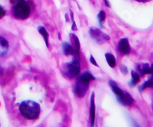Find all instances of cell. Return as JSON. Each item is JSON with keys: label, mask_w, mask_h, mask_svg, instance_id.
Segmentation results:
<instances>
[{"label": "cell", "mask_w": 153, "mask_h": 127, "mask_svg": "<svg viewBox=\"0 0 153 127\" xmlns=\"http://www.w3.org/2000/svg\"><path fill=\"white\" fill-rule=\"evenodd\" d=\"M95 78L89 71L84 72L80 76H78L76 81L74 85L73 91L75 95L78 98L84 97L88 90V86L90 82L94 80Z\"/></svg>", "instance_id": "1"}, {"label": "cell", "mask_w": 153, "mask_h": 127, "mask_svg": "<svg viewBox=\"0 0 153 127\" xmlns=\"http://www.w3.org/2000/svg\"><path fill=\"white\" fill-rule=\"evenodd\" d=\"M19 111L23 117L27 120H35L40 115L41 107L39 104L33 101H25L19 105Z\"/></svg>", "instance_id": "2"}, {"label": "cell", "mask_w": 153, "mask_h": 127, "mask_svg": "<svg viewBox=\"0 0 153 127\" xmlns=\"http://www.w3.org/2000/svg\"><path fill=\"white\" fill-rule=\"evenodd\" d=\"M80 72V56L79 54H73L72 61L65 63L62 66V73L68 78H74L78 76Z\"/></svg>", "instance_id": "3"}, {"label": "cell", "mask_w": 153, "mask_h": 127, "mask_svg": "<svg viewBox=\"0 0 153 127\" xmlns=\"http://www.w3.org/2000/svg\"><path fill=\"white\" fill-rule=\"evenodd\" d=\"M12 12L16 18L24 20L31 14V8L25 0H15L12 5Z\"/></svg>", "instance_id": "4"}, {"label": "cell", "mask_w": 153, "mask_h": 127, "mask_svg": "<svg viewBox=\"0 0 153 127\" xmlns=\"http://www.w3.org/2000/svg\"><path fill=\"white\" fill-rule=\"evenodd\" d=\"M109 85H110L113 92L117 96V101L120 104L123 106H129L133 103V98L131 97L130 94L129 93L125 92L120 88H119L118 85L114 81L110 80L109 82Z\"/></svg>", "instance_id": "5"}, {"label": "cell", "mask_w": 153, "mask_h": 127, "mask_svg": "<svg viewBox=\"0 0 153 127\" xmlns=\"http://www.w3.org/2000/svg\"><path fill=\"white\" fill-rule=\"evenodd\" d=\"M89 34L91 38L95 40L96 43L99 44H103L110 40V37L107 34L97 28H91L89 31Z\"/></svg>", "instance_id": "6"}, {"label": "cell", "mask_w": 153, "mask_h": 127, "mask_svg": "<svg viewBox=\"0 0 153 127\" xmlns=\"http://www.w3.org/2000/svg\"><path fill=\"white\" fill-rule=\"evenodd\" d=\"M10 49L9 41L7 38L0 34V59L7 56Z\"/></svg>", "instance_id": "7"}, {"label": "cell", "mask_w": 153, "mask_h": 127, "mask_svg": "<svg viewBox=\"0 0 153 127\" xmlns=\"http://www.w3.org/2000/svg\"><path fill=\"white\" fill-rule=\"evenodd\" d=\"M119 51L123 55H129L130 53L131 48L129 45V40L127 38H123L120 40L118 44Z\"/></svg>", "instance_id": "8"}, {"label": "cell", "mask_w": 153, "mask_h": 127, "mask_svg": "<svg viewBox=\"0 0 153 127\" xmlns=\"http://www.w3.org/2000/svg\"><path fill=\"white\" fill-rule=\"evenodd\" d=\"M152 71V65L149 66L148 63H141L137 66V72L139 75H144L146 74H151Z\"/></svg>", "instance_id": "9"}, {"label": "cell", "mask_w": 153, "mask_h": 127, "mask_svg": "<svg viewBox=\"0 0 153 127\" xmlns=\"http://www.w3.org/2000/svg\"><path fill=\"white\" fill-rule=\"evenodd\" d=\"M95 96L94 93L92 92L91 97V110H90V116H91V126H94V122H95Z\"/></svg>", "instance_id": "10"}, {"label": "cell", "mask_w": 153, "mask_h": 127, "mask_svg": "<svg viewBox=\"0 0 153 127\" xmlns=\"http://www.w3.org/2000/svg\"><path fill=\"white\" fill-rule=\"evenodd\" d=\"M62 49L64 54H65L67 56L68 55H73L75 53V50L74 49V47L68 42H63Z\"/></svg>", "instance_id": "11"}, {"label": "cell", "mask_w": 153, "mask_h": 127, "mask_svg": "<svg viewBox=\"0 0 153 127\" xmlns=\"http://www.w3.org/2000/svg\"><path fill=\"white\" fill-rule=\"evenodd\" d=\"M152 73L150 74V78H149L148 81H146V82L143 84L139 88V91H142L144 89H146V88H153V65H152Z\"/></svg>", "instance_id": "12"}, {"label": "cell", "mask_w": 153, "mask_h": 127, "mask_svg": "<svg viewBox=\"0 0 153 127\" xmlns=\"http://www.w3.org/2000/svg\"><path fill=\"white\" fill-rule=\"evenodd\" d=\"M105 57H106V62H107L108 65L111 67V68H114L116 65H117V61L115 59L114 56L110 53H107L105 54Z\"/></svg>", "instance_id": "13"}, {"label": "cell", "mask_w": 153, "mask_h": 127, "mask_svg": "<svg viewBox=\"0 0 153 127\" xmlns=\"http://www.w3.org/2000/svg\"><path fill=\"white\" fill-rule=\"evenodd\" d=\"M38 31L39 32V34L42 35V37H43L44 40L45 42V44L48 47V37H49V35L48 31H46V29L44 28L43 26H39L38 28Z\"/></svg>", "instance_id": "14"}, {"label": "cell", "mask_w": 153, "mask_h": 127, "mask_svg": "<svg viewBox=\"0 0 153 127\" xmlns=\"http://www.w3.org/2000/svg\"><path fill=\"white\" fill-rule=\"evenodd\" d=\"M131 75H132V79H131V81L129 82V85L133 87V86H136V84L139 82L140 78H139V73L135 71H132V72H131Z\"/></svg>", "instance_id": "15"}, {"label": "cell", "mask_w": 153, "mask_h": 127, "mask_svg": "<svg viewBox=\"0 0 153 127\" xmlns=\"http://www.w3.org/2000/svg\"><path fill=\"white\" fill-rule=\"evenodd\" d=\"M72 37H73L75 47H76V50H75L74 53L79 54V52H80V42H79L78 37H76L75 34H72Z\"/></svg>", "instance_id": "16"}, {"label": "cell", "mask_w": 153, "mask_h": 127, "mask_svg": "<svg viewBox=\"0 0 153 127\" xmlns=\"http://www.w3.org/2000/svg\"><path fill=\"white\" fill-rule=\"evenodd\" d=\"M97 18H98V21H99L100 25L102 26V24H103V21H105V18H106V13H105L104 11H100L99 12L97 15Z\"/></svg>", "instance_id": "17"}, {"label": "cell", "mask_w": 153, "mask_h": 127, "mask_svg": "<svg viewBox=\"0 0 153 127\" xmlns=\"http://www.w3.org/2000/svg\"><path fill=\"white\" fill-rule=\"evenodd\" d=\"M5 15V10L3 9L2 5H0V19L2 18V17H4Z\"/></svg>", "instance_id": "18"}, {"label": "cell", "mask_w": 153, "mask_h": 127, "mask_svg": "<svg viewBox=\"0 0 153 127\" xmlns=\"http://www.w3.org/2000/svg\"><path fill=\"white\" fill-rule=\"evenodd\" d=\"M90 62H91L93 65H94V66H97V67H99V65L97 63V61H96L95 59H94V56H91V58H90Z\"/></svg>", "instance_id": "19"}, {"label": "cell", "mask_w": 153, "mask_h": 127, "mask_svg": "<svg viewBox=\"0 0 153 127\" xmlns=\"http://www.w3.org/2000/svg\"><path fill=\"white\" fill-rule=\"evenodd\" d=\"M71 18H72V21H73V25H72V30L73 31H76L77 28H76V25H75V22H74V17H73V14H72V12H71Z\"/></svg>", "instance_id": "20"}, {"label": "cell", "mask_w": 153, "mask_h": 127, "mask_svg": "<svg viewBox=\"0 0 153 127\" xmlns=\"http://www.w3.org/2000/svg\"><path fill=\"white\" fill-rule=\"evenodd\" d=\"M120 70H121V71H122L124 74H127V72H128L126 67V66H123L122 67H121Z\"/></svg>", "instance_id": "21"}, {"label": "cell", "mask_w": 153, "mask_h": 127, "mask_svg": "<svg viewBox=\"0 0 153 127\" xmlns=\"http://www.w3.org/2000/svg\"><path fill=\"white\" fill-rule=\"evenodd\" d=\"M105 3H106V5L107 7L110 8V5H109V2H108V0H105Z\"/></svg>", "instance_id": "22"}, {"label": "cell", "mask_w": 153, "mask_h": 127, "mask_svg": "<svg viewBox=\"0 0 153 127\" xmlns=\"http://www.w3.org/2000/svg\"><path fill=\"white\" fill-rule=\"evenodd\" d=\"M137 2H146L147 0H136Z\"/></svg>", "instance_id": "23"}]
</instances>
